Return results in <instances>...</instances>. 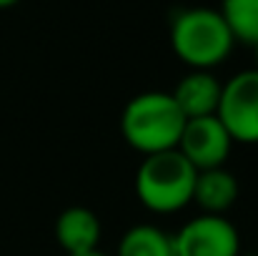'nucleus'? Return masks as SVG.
Returning a JSON list of instances; mask_svg holds the SVG:
<instances>
[{"mask_svg":"<svg viewBox=\"0 0 258 256\" xmlns=\"http://www.w3.org/2000/svg\"><path fill=\"white\" fill-rule=\"evenodd\" d=\"M183 126L185 116L166 90H146L133 95L120 116L123 141L133 151L143 153V159L178 148Z\"/></svg>","mask_w":258,"mask_h":256,"instance_id":"obj_1","label":"nucleus"},{"mask_svg":"<svg viewBox=\"0 0 258 256\" xmlns=\"http://www.w3.org/2000/svg\"><path fill=\"white\" fill-rule=\"evenodd\" d=\"M233 45L236 40L218 10L198 5L175 13L171 23V48L190 71H211L221 66Z\"/></svg>","mask_w":258,"mask_h":256,"instance_id":"obj_2","label":"nucleus"},{"mask_svg":"<svg viewBox=\"0 0 258 256\" xmlns=\"http://www.w3.org/2000/svg\"><path fill=\"white\" fill-rule=\"evenodd\" d=\"M198 171L175 148L146 156L136 173V196L151 214H178L193 203Z\"/></svg>","mask_w":258,"mask_h":256,"instance_id":"obj_3","label":"nucleus"},{"mask_svg":"<svg viewBox=\"0 0 258 256\" xmlns=\"http://www.w3.org/2000/svg\"><path fill=\"white\" fill-rule=\"evenodd\" d=\"M216 118L233 143H258V71L248 68L223 83Z\"/></svg>","mask_w":258,"mask_h":256,"instance_id":"obj_4","label":"nucleus"},{"mask_svg":"<svg viewBox=\"0 0 258 256\" xmlns=\"http://www.w3.org/2000/svg\"><path fill=\"white\" fill-rule=\"evenodd\" d=\"M175 256H238L241 236L226 216L201 214L173 234Z\"/></svg>","mask_w":258,"mask_h":256,"instance_id":"obj_5","label":"nucleus"},{"mask_svg":"<svg viewBox=\"0 0 258 256\" xmlns=\"http://www.w3.org/2000/svg\"><path fill=\"white\" fill-rule=\"evenodd\" d=\"M231 148H233V141L228 131L223 128V123L216 116H206V118L185 121L175 151L196 171H206L226 166Z\"/></svg>","mask_w":258,"mask_h":256,"instance_id":"obj_6","label":"nucleus"},{"mask_svg":"<svg viewBox=\"0 0 258 256\" xmlns=\"http://www.w3.org/2000/svg\"><path fill=\"white\" fill-rule=\"evenodd\" d=\"M221 90H223V83L211 71H190L178 81L171 95L175 106L180 108V113L185 116V121H190V118L216 116Z\"/></svg>","mask_w":258,"mask_h":256,"instance_id":"obj_7","label":"nucleus"},{"mask_svg":"<svg viewBox=\"0 0 258 256\" xmlns=\"http://www.w3.org/2000/svg\"><path fill=\"white\" fill-rule=\"evenodd\" d=\"M100 219L86 206H71L55 219V241L68 256L95 251L100 244Z\"/></svg>","mask_w":258,"mask_h":256,"instance_id":"obj_8","label":"nucleus"},{"mask_svg":"<svg viewBox=\"0 0 258 256\" xmlns=\"http://www.w3.org/2000/svg\"><path fill=\"white\" fill-rule=\"evenodd\" d=\"M193 201L203 214L226 216V211L238 201V181L226 166L198 171L193 186Z\"/></svg>","mask_w":258,"mask_h":256,"instance_id":"obj_9","label":"nucleus"},{"mask_svg":"<svg viewBox=\"0 0 258 256\" xmlns=\"http://www.w3.org/2000/svg\"><path fill=\"white\" fill-rule=\"evenodd\" d=\"M115 256H175L173 234L153 224H138L120 236Z\"/></svg>","mask_w":258,"mask_h":256,"instance_id":"obj_10","label":"nucleus"},{"mask_svg":"<svg viewBox=\"0 0 258 256\" xmlns=\"http://www.w3.org/2000/svg\"><path fill=\"white\" fill-rule=\"evenodd\" d=\"M221 18L231 30L236 43L256 45L258 43V0H223Z\"/></svg>","mask_w":258,"mask_h":256,"instance_id":"obj_11","label":"nucleus"},{"mask_svg":"<svg viewBox=\"0 0 258 256\" xmlns=\"http://www.w3.org/2000/svg\"><path fill=\"white\" fill-rule=\"evenodd\" d=\"M20 0H0V10H5V8H13V5H18Z\"/></svg>","mask_w":258,"mask_h":256,"instance_id":"obj_12","label":"nucleus"},{"mask_svg":"<svg viewBox=\"0 0 258 256\" xmlns=\"http://www.w3.org/2000/svg\"><path fill=\"white\" fill-rule=\"evenodd\" d=\"M78 256H108L105 251H100V249H95V251H88V254H78Z\"/></svg>","mask_w":258,"mask_h":256,"instance_id":"obj_13","label":"nucleus"},{"mask_svg":"<svg viewBox=\"0 0 258 256\" xmlns=\"http://www.w3.org/2000/svg\"><path fill=\"white\" fill-rule=\"evenodd\" d=\"M253 50H256V63H258V43L253 45ZM256 71H258V66H256Z\"/></svg>","mask_w":258,"mask_h":256,"instance_id":"obj_14","label":"nucleus"},{"mask_svg":"<svg viewBox=\"0 0 258 256\" xmlns=\"http://www.w3.org/2000/svg\"><path fill=\"white\" fill-rule=\"evenodd\" d=\"M238 256H258V254H238Z\"/></svg>","mask_w":258,"mask_h":256,"instance_id":"obj_15","label":"nucleus"}]
</instances>
